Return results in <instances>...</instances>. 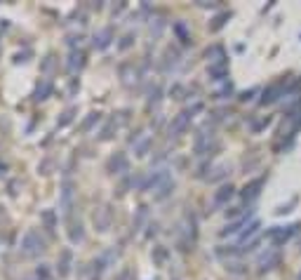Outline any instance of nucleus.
Segmentation results:
<instances>
[{"instance_id":"1a4fd4ad","label":"nucleus","mask_w":301,"mask_h":280,"mask_svg":"<svg viewBox=\"0 0 301 280\" xmlns=\"http://www.w3.org/2000/svg\"><path fill=\"white\" fill-rule=\"evenodd\" d=\"M111 170H127V160L125 156H116L111 160Z\"/></svg>"},{"instance_id":"f03ea898","label":"nucleus","mask_w":301,"mask_h":280,"mask_svg":"<svg viewBox=\"0 0 301 280\" xmlns=\"http://www.w3.org/2000/svg\"><path fill=\"white\" fill-rule=\"evenodd\" d=\"M278 261H280V252H278V250H268L266 254H261L259 271H261V273H264V271H271V268L278 266Z\"/></svg>"},{"instance_id":"7ed1b4c3","label":"nucleus","mask_w":301,"mask_h":280,"mask_svg":"<svg viewBox=\"0 0 301 280\" xmlns=\"http://www.w3.org/2000/svg\"><path fill=\"white\" fill-rule=\"evenodd\" d=\"M198 109H200V106H198ZM198 109H193V111H198ZM193 111H184V113H179V116L172 120V127H170V130L174 132V134H179V132L186 130V125L191 123V118H193Z\"/></svg>"},{"instance_id":"f257e3e1","label":"nucleus","mask_w":301,"mask_h":280,"mask_svg":"<svg viewBox=\"0 0 301 280\" xmlns=\"http://www.w3.org/2000/svg\"><path fill=\"white\" fill-rule=\"evenodd\" d=\"M296 228H299L296 224H292V226H275V228H271V231L266 233V238L271 240L273 245H282V243H287V240L294 236Z\"/></svg>"},{"instance_id":"9b49d317","label":"nucleus","mask_w":301,"mask_h":280,"mask_svg":"<svg viewBox=\"0 0 301 280\" xmlns=\"http://www.w3.org/2000/svg\"><path fill=\"white\" fill-rule=\"evenodd\" d=\"M47 92H49V82H45L42 87L35 89V99H45V95H47Z\"/></svg>"},{"instance_id":"f8f14e48","label":"nucleus","mask_w":301,"mask_h":280,"mask_svg":"<svg viewBox=\"0 0 301 280\" xmlns=\"http://www.w3.org/2000/svg\"><path fill=\"white\" fill-rule=\"evenodd\" d=\"M109 35H111V31H104V33L99 35V48H106V45H109Z\"/></svg>"},{"instance_id":"423d86ee","label":"nucleus","mask_w":301,"mask_h":280,"mask_svg":"<svg viewBox=\"0 0 301 280\" xmlns=\"http://www.w3.org/2000/svg\"><path fill=\"white\" fill-rule=\"evenodd\" d=\"M226 73H228V62H226V59L210 64V75H212V80H221V78H226Z\"/></svg>"},{"instance_id":"6e6552de","label":"nucleus","mask_w":301,"mask_h":280,"mask_svg":"<svg viewBox=\"0 0 301 280\" xmlns=\"http://www.w3.org/2000/svg\"><path fill=\"white\" fill-rule=\"evenodd\" d=\"M233 198V186H221L219 191L214 193V205H226Z\"/></svg>"},{"instance_id":"20e7f679","label":"nucleus","mask_w":301,"mask_h":280,"mask_svg":"<svg viewBox=\"0 0 301 280\" xmlns=\"http://www.w3.org/2000/svg\"><path fill=\"white\" fill-rule=\"evenodd\" d=\"M24 250H26L28 254H35L42 250V240L38 238V233L35 231H28L26 238H24Z\"/></svg>"},{"instance_id":"39448f33","label":"nucleus","mask_w":301,"mask_h":280,"mask_svg":"<svg viewBox=\"0 0 301 280\" xmlns=\"http://www.w3.org/2000/svg\"><path fill=\"white\" fill-rule=\"evenodd\" d=\"M280 92H282V82H273L268 89H264V97H261V104H273L280 99Z\"/></svg>"},{"instance_id":"9d476101","label":"nucleus","mask_w":301,"mask_h":280,"mask_svg":"<svg viewBox=\"0 0 301 280\" xmlns=\"http://www.w3.org/2000/svg\"><path fill=\"white\" fill-rule=\"evenodd\" d=\"M228 19V14H219V17H217V19H214V24L210 28H212V31H219L221 26H224V21Z\"/></svg>"},{"instance_id":"0eeeda50","label":"nucleus","mask_w":301,"mask_h":280,"mask_svg":"<svg viewBox=\"0 0 301 280\" xmlns=\"http://www.w3.org/2000/svg\"><path fill=\"white\" fill-rule=\"evenodd\" d=\"M261 186H264V179H254L252 184H247V186H245V191H242V198L252 203V200L257 198V196H259V189H261Z\"/></svg>"}]
</instances>
